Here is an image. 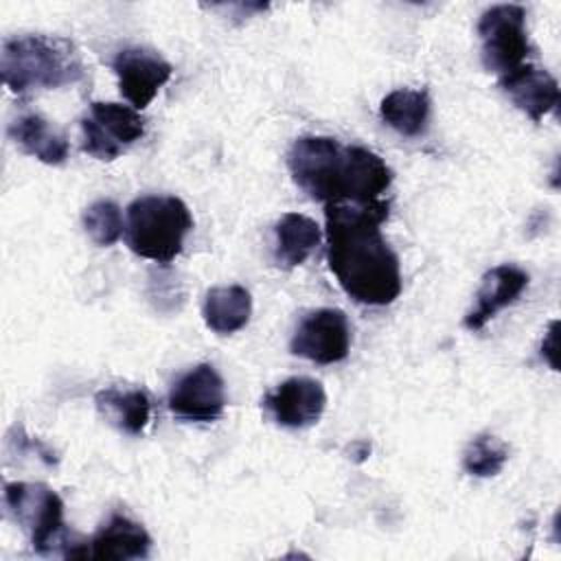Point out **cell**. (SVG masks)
Masks as SVG:
<instances>
[{"label":"cell","mask_w":561,"mask_h":561,"mask_svg":"<svg viewBox=\"0 0 561 561\" xmlns=\"http://www.w3.org/2000/svg\"><path fill=\"white\" fill-rule=\"evenodd\" d=\"M390 202L327 204V259L348 298L368 307H383L401 294L399 256L381 234Z\"/></svg>","instance_id":"cell-1"},{"label":"cell","mask_w":561,"mask_h":561,"mask_svg":"<svg viewBox=\"0 0 561 561\" xmlns=\"http://www.w3.org/2000/svg\"><path fill=\"white\" fill-rule=\"evenodd\" d=\"M294 182L327 204H373L392 184L390 167L370 149L331 136H300L287 151Z\"/></svg>","instance_id":"cell-2"},{"label":"cell","mask_w":561,"mask_h":561,"mask_svg":"<svg viewBox=\"0 0 561 561\" xmlns=\"http://www.w3.org/2000/svg\"><path fill=\"white\" fill-rule=\"evenodd\" d=\"M0 72L11 92L28 94L77 83L83 77V61L68 37L18 35L2 42Z\"/></svg>","instance_id":"cell-3"},{"label":"cell","mask_w":561,"mask_h":561,"mask_svg":"<svg viewBox=\"0 0 561 561\" xmlns=\"http://www.w3.org/2000/svg\"><path fill=\"white\" fill-rule=\"evenodd\" d=\"M4 504L13 522L28 535L33 550L42 557L88 559L90 539L68 530L61 497L42 482H7Z\"/></svg>","instance_id":"cell-4"},{"label":"cell","mask_w":561,"mask_h":561,"mask_svg":"<svg viewBox=\"0 0 561 561\" xmlns=\"http://www.w3.org/2000/svg\"><path fill=\"white\" fill-rule=\"evenodd\" d=\"M191 230V210L175 195H142L127 206L125 241L142 259L171 263L182 252Z\"/></svg>","instance_id":"cell-5"},{"label":"cell","mask_w":561,"mask_h":561,"mask_svg":"<svg viewBox=\"0 0 561 561\" xmlns=\"http://www.w3.org/2000/svg\"><path fill=\"white\" fill-rule=\"evenodd\" d=\"M482 64L489 72L504 77L528 64L533 53L526 33V9L522 4H493L478 20Z\"/></svg>","instance_id":"cell-6"},{"label":"cell","mask_w":561,"mask_h":561,"mask_svg":"<svg viewBox=\"0 0 561 561\" xmlns=\"http://www.w3.org/2000/svg\"><path fill=\"white\" fill-rule=\"evenodd\" d=\"M142 136L145 118L131 105L94 101L90 103V114L81 118V149L103 162L116 160Z\"/></svg>","instance_id":"cell-7"},{"label":"cell","mask_w":561,"mask_h":561,"mask_svg":"<svg viewBox=\"0 0 561 561\" xmlns=\"http://www.w3.org/2000/svg\"><path fill=\"white\" fill-rule=\"evenodd\" d=\"M289 348L313 364H337L351 351V324L340 309L309 311L296 327Z\"/></svg>","instance_id":"cell-8"},{"label":"cell","mask_w":561,"mask_h":561,"mask_svg":"<svg viewBox=\"0 0 561 561\" xmlns=\"http://www.w3.org/2000/svg\"><path fill=\"white\" fill-rule=\"evenodd\" d=\"M226 386L213 364H197L182 373L169 390V410L182 421L213 423L224 414Z\"/></svg>","instance_id":"cell-9"},{"label":"cell","mask_w":561,"mask_h":561,"mask_svg":"<svg viewBox=\"0 0 561 561\" xmlns=\"http://www.w3.org/2000/svg\"><path fill=\"white\" fill-rule=\"evenodd\" d=\"M112 70L118 79L121 94L134 110H145L158 94V90L171 79V64L147 48H123L112 59Z\"/></svg>","instance_id":"cell-10"},{"label":"cell","mask_w":561,"mask_h":561,"mask_svg":"<svg viewBox=\"0 0 561 561\" xmlns=\"http://www.w3.org/2000/svg\"><path fill=\"white\" fill-rule=\"evenodd\" d=\"M261 405L280 427L302 430L320 421L327 408V392L311 377H289L267 392Z\"/></svg>","instance_id":"cell-11"},{"label":"cell","mask_w":561,"mask_h":561,"mask_svg":"<svg viewBox=\"0 0 561 561\" xmlns=\"http://www.w3.org/2000/svg\"><path fill=\"white\" fill-rule=\"evenodd\" d=\"M528 287V274L511 263H502L482 276L476 294V305L467 311L462 324L469 331H480L497 311L513 305Z\"/></svg>","instance_id":"cell-12"},{"label":"cell","mask_w":561,"mask_h":561,"mask_svg":"<svg viewBox=\"0 0 561 561\" xmlns=\"http://www.w3.org/2000/svg\"><path fill=\"white\" fill-rule=\"evenodd\" d=\"M500 85L508 94L513 105L535 123H541L543 116L554 112L559 105L557 79L548 70L533 66L530 61L500 77Z\"/></svg>","instance_id":"cell-13"},{"label":"cell","mask_w":561,"mask_h":561,"mask_svg":"<svg viewBox=\"0 0 561 561\" xmlns=\"http://www.w3.org/2000/svg\"><path fill=\"white\" fill-rule=\"evenodd\" d=\"M151 550V537L142 524L125 513H112L90 539V557L105 561L145 559Z\"/></svg>","instance_id":"cell-14"},{"label":"cell","mask_w":561,"mask_h":561,"mask_svg":"<svg viewBox=\"0 0 561 561\" xmlns=\"http://www.w3.org/2000/svg\"><path fill=\"white\" fill-rule=\"evenodd\" d=\"M9 138L28 156L37 158L44 164L59 167L68 158L66 136L42 114L28 112L18 116L9 125Z\"/></svg>","instance_id":"cell-15"},{"label":"cell","mask_w":561,"mask_h":561,"mask_svg":"<svg viewBox=\"0 0 561 561\" xmlns=\"http://www.w3.org/2000/svg\"><path fill=\"white\" fill-rule=\"evenodd\" d=\"M99 414L118 432L140 436L151 419V399L142 388H103L94 394Z\"/></svg>","instance_id":"cell-16"},{"label":"cell","mask_w":561,"mask_h":561,"mask_svg":"<svg viewBox=\"0 0 561 561\" xmlns=\"http://www.w3.org/2000/svg\"><path fill=\"white\" fill-rule=\"evenodd\" d=\"M322 239L320 226L302 213H285L274 224V261L283 270L302 265Z\"/></svg>","instance_id":"cell-17"},{"label":"cell","mask_w":561,"mask_h":561,"mask_svg":"<svg viewBox=\"0 0 561 561\" xmlns=\"http://www.w3.org/2000/svg\"><path fill=\"white\" fill-rule=\"evenodd\" d=\"M204 322L217 335H230L243 329L252 316L250 291L241 285H221L208 289L202 307Z\"/></svg>","instance_id":"cell-18"},{"label":"cell","mask_w":561,"mask_h":561,"mask_svg":"<svg viewBox=\"0 0 561 561\" xmlns=\"http://www.w3.org/2000/svg\"><path fill=\"white\" fill-rule=\"evenodd\" d=\"M430 94L427 90H410L399 88L388 92L381 99L379 116L381 121L399 131L401 136L414 138L425 134L427 121H430Z\"/></svg>","instance_id":"cell-19"},{"label":"cell","mask_w":561,"mask_h":561,"mask_svg":"<svg viewBox=\"0 0 561 561\" xmlns=\"http://www.w3.org/2000/svg\"><path fill=\"white\" fill-rule=\"evenodd\" d=\"M508 460V447L493 434L473 436L462 451V469L473 478L497 476Z\"/></svg>","instance_id":"cell-20"},{"label":"cell","mask_w":561,"mask_h":561,"mask_svg":"<svg viewBox=\"0 0 561 561\" xmlns=\"http://www.w3.org/2000/svg\"><path fill=\"white\" fill-rule=\"evenodd\" d=\"M81 224L85 234L101 248L114 245L123 232H125V221H123V213L118 208V204H114L112 199H96L92 202L83 215H81Z\"/></svg>","instance_id":"cell-21"},{"label":"cell","mask_w":561,"mask_h":561,"mask_svg":"<svg viewBox=\"0 0 561 561\" xmlns=\"http://www.w3.org/2000/svg\"><path fill=\"white\" fill-rule=\"evenodd\" d=\"M557 329H559V322L552 320L546 335H543V342H541V355L550 364L552 370H559V364H557Z\"/></svg>","instance_id":"cell-22"}]
</instances>
